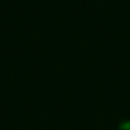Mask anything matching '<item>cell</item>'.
Wrapping results in <instances>:
<instances>
[{"mask_svg": "<svg viewBox=\"0 0 130 130\" xmlns=\"http://www.w3.org/2000/svg\"><path fill=\"white\" fill-rule=\"evenodd\" d=\"M118 130H130V120H123L118 124Z\"/></svg>", "mask_w": 130, "mask_h": 130, "instance_id": "6da1fadb", "label": "cell"}]
</instances>
